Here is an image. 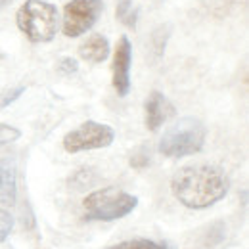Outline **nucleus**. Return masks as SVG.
<instances>
[{
    "label": "nucleus",
    "instance_id": "f257e3e1",
    "mask_svg": "<svg viewBox=\"0 0 249 249\" xmlns=\"http://www.w3.org/2000/svg\"><path fill=\"white\" fill-rule=\"evenodd\" d=\"M171 190L188 209H207L224 199L230 190V178L218 165H186L173 175Z\"/></svg>",
    "mask_w": 249,
    "mask_h": 249
},
{
    "label": "nucleus",
    "instance_id": "f03ea898",
    "mask_svg": "<svg viewBox=\"0 0 249 249\" xmlns=\"http://www.w3.org/2000/svg\"><path fill=\"white\" fill-rule=\"evenodd\" d=\"M207 128L197 117H182L171 124L161 140H159V154L171 159L199 154L205 146Z\"/></svg>",
    "mask_w": 249,
    "mask_h": 249
},
{
    "label": "nucleus",
    "instance_id": "7ed1b4c3",
    "mask_svg": "<svg viewBox=\"0 0 249 249\" xmlns=\"http://www.w3.org/2000/svg\"><path fill=\"white\" fill-rule=\"evenodd\" d=\"M136 205H138L136 196L115 186L94 190L83 199L85 220H102V222H111L126 217L136 209Z\"/></svg>",
    "mask_w": 249,
    "mask_h": 249
},
{
    "label": "nucleus",
    "instance_id": "20e7f679",
    "mask_svg": "<svg viewBox=\"0 0 249 249\" xmlns=\"http://www.w3.org/2000/svg\"><path fill=\"white\" fill-rule=\"evenodd\" d=\"M58 10L46 0H25L16 14V23L31 42H50L58 33Z\"/></svg>",
    "mask_w": 249,
    "mask_h": 249
},
{
    "label": "nucleus",
    "instance_id": "39448f33",
    "mask_svg": "<svg viewBox=\"0 0 249 249\" xmlns=\"http://www.w3.org/2000/svg\"><path fill=\"white\" fill-rule=\"evenodd\" d=\"M115 140V130L109 124L87 121L73 128L63 136V150L67 154H79V152H90L102 150L111 146Z\"/></svg>",
    "mask_w": 249,
    "mask_h": 249
},
{
    "label": "nucleus",
    "instance_id": "423d86ee",
    "mask_svg": "<svg viewBox=\"0 0 249 249\" xmlns=\"http://www.w3.org/2000/svg\"><path fill=\"white\" fill-rule=\"evenodd\" d=\"M104 12L102 0H69L63 6L62 31L65 36L75 38L90 31Z\"/></svg>",
    "mask_w": 249,
    "mask_h": 249
},
{
    "label": "nucleus",
    "instance_id": "0eeeda50",
    "mask_svg": "<svg viewBox=\"0 0 249 249\" xmlns=\"http://www.w3.org/2000/svg\"><path fill=\"white\" fill-rule=\"evenodd\" d=\"M130 63L132 44L128 36H121L113 52V89L121 98L130 92Z\"/></svg>",
    "mask_w": 249,
    "mask_h": 249
},
{
    "label": "nucleus",
    "instance_id": "6e6552de",
    "mask_svg": "<svg viewBox=\"0 0 249 249\" xmlns=\"http://www.w3.org/2000/svg\"><path fill=\"white\" fill-rule=\"evenodd\" d=\"M175 115H177V107L173 106V102L163 92L154 90L148 96V100H146V126L152 132L159 130Z\"/></svg>",
    "mask_w": 249,
    "mask_h": 249
},
{
    "label": "nucleus",
    "instance_id": "1a4fd4ad",
    "mask_svg": "<svg viewBox=\"0 0 249 249\" xmlns=\"http://www.w3.org/2000/svg\"><path fill=\"white\" fill-rule=\"evenodd\" d=\"M18 197V173L12 159H0V203L14 207Z\"/></svg>",
    "mask_w": 249,
    "mask_h": 249
},
{
    "label": "nucleus",
    "instance_id": "9d476101",
    "mask_svg": "<svg viewBox=\"0 0 249 249\" xmlns=\"http://www.w3.org/2000/svg\"><path fill=\"white\" fill-rule=\"evenodd\" d=\"M79 56L85 62L102 63L109 56V40L104 35H92L79 46Z\"/></svg>",
    "mask_w": 249,
    "mask_h": 249
},
{
    "label": "nucleus",
    "instance_id": "9b49d317",
    "mask_svg": "<svg viewBox=\"0 0 249 249\" xmlns=\"http://www.w3.org/2000/svg\"><path fill=\"white\" fill-rule=\"evenodd\" d=\"M107 249H173L167 242H156V240H146V238H134V240H124Z\"/></svg>",
    "mask_w": 249,
    "mask_h": 249
},
{
    "label": "nucleus",
    "instance_id": "f8f14e48",
    "mask_svg": "<svg viewBox=\"0 0 249 249\" xmlns=\"http://www.w3.org/2000/svg\"><path fill=\"white\" fill-rule=\"evenodd\" d=\"M115 16H117V19H119L123 25H126V27H130V29L136 27L138 10L134 8L132 0H121L119 6H117V10H115Z\"/></svg>",
    "mask_w": 249,
    "mask_h": 249
},
{
    "label": "nucleus",
    "instance_id": "ddd939ff",
    "mask_svg": "<svg viewBox=\"0 0 249 249\" xmlns=\"http://www.w3.org/2000/svg\"><path fill=\"white\" fill-rule=\"evenodd\" d=\"M14 230V217L10 211L0 209V244H4L8 240V236Z\"/></svg>",
    "mask_w": 249,
    "mask_h": 249
},
{
    "label": "nucleus",
    "instance_id": "4468645a",
    "mask_svg": "<svg viewBox=\"0 0 249 249\" xmlns=\"http://www.w3.org/2000/svg\"><path fill=\"white\" fill-rule=\"evenodd\" d=\"M21 138V130L12 126V124H4L0 123V146H6V144H12L16 140Z\"/></svg>",
    "mask_w": 249,
    "mask_h": 249
},
{
    "label": "nucleus",
    "instance_id": "2eb2a0df",
    "mask_svg": "<svg viewBox=\"0 0 249 249\" xmlns=\"http://www.w3.org/2000/svg\"><path fill=\"white\" fill-rule=\"evenodd\" d=\"M25 92V87L23 85H19V87H14V89H10V90H6V92L0 96V109L2 107H6V106H10V104H14L21 94Z\"/></svg>",
    "mask_w": 249,
    "mask_h": 249
},
{
    "label": "nucleus",
    "instance_id": "dca6fc26",
    "mask_svg": "<svg viewBox=\"0 0 249 249\" xmlns=\"http://www.w3.org/2000/svg\"><path fill=\"white\" fill-rule=\"evenodd\" d=\"M58 71L63 73V75H73V73H77V71H79V63H77L75 58L65 56V58H62L60 63H58Z\"/></svg>",
    "mask_w": 249,
    "mask_h": 249
},
{
    "label": "nucleus",
    "instance_id": "f3484780",
    "mask_svg": "<svg viewBox=\"0 0 249 249\" xmlns=\"http://www.w3.org/2000/svg\"><path fill=\"white\" fill-rule=\"evenodd\" d=\"M148 163H150V156L146 154V152H136L134 156L130 157V165L132 167H136V169H142V167H148Z\"/></svg>",
    "mask_w": 249,
    "mask_h": 249
},
{
    "label": "nucleus",
    "instance_id": "a211bd4d",
    "mask_svg": "<svg viewBox=\"0 0 249 249\" xmlns=\"http://www.w3.org/2000/svg\"><path fill=\"white\" fill-rule=\"evenodd\" d=\"M10 2H12V0H0V10H2V8H6Z\"/></svg>",
    "mask_w": 249,
    "mask_h": 249
}]
</instances>
